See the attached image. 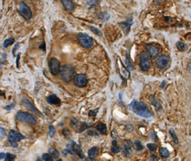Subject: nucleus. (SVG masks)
<instances>
[{
    "instance_id": "1",
    "label": "nucleus",
    "mask_w": 191,
    "mask_h": 161,
    "mask_svg": "<svg viewBox=\"0 0 191 161\" xmlns=\"http://www.w3.org/2000/svg\"><path fill=\"white\" fill-rule=\"evenodd\" d=\"M132 110L136 114L139 115L140 117L149 118L152 117V113L148 109L147 106L140 101H134L131 103Z\"/></svg>"
},
{
    "instance_id": "2",
    "label": "nucleus",
    "mask_w": 191,
    "mask_h": 161,
    "mask_svg": "<svg viewBox=\"0 0 191 161\" xmlns=\"http://www.w3.org/2000/svg\"><path fill=\"white\" fill-rule=\"evenodd\" d=\"M75 70L72 65H65L61 68L60 78L65 83H70L75 74Z\"/></svg>"
},
{
    "instance_id": "3",
    "label": "nucleus",
    "mask_w": 191,
    "mask_h": 161,
    "mask_svg": "<svg viewBox=\"0 0 191 161\" xmlns=\"http://www.w3.org/2000/svg\"><path fill=\"white\" fill-rule=\"evenodd\" d=\"M25 137L24 135L14 130L10 131L8 133V140H9L10 143L12 147L17 148L18 147V142L19 140H23L25 139Z\"/></svg>"
},
{
    "instance_id": "4",
    "label": "nucleus",
    "mask_w": 191,
    "mask_h": 161,
    "mask_svg": "<svg viewBox=\"0 0 191 161\" xmlns=\"http://www.w3.org/2000/svg\"><path fill=\"white\" fill-rule=\"evenodd\" d=\"M77 40L80 45L85 48H91L93 45V40L86 34L81 33L77 36Z\"/></svg>"
},
{
    "instance_id": "5",
    "label": "nucleus",
    "mask_w": 191,
    "mask_h": 161,
    "mask_svg": "<svg viewBox=\"0 0 191 161\" xmlns=\"http://www.w3.org/2000/svg\"><path fill=\"white\" fill-rule=\"evenodd\" d=\"M18 11L19 14L25 19V20L28 21L30 20L32 17V13L27 4H25L24 2H20L18 6Z\"/></svg>"
},
{
    "instance_id": "6",
    "label": "nucleus",
    "mask_w": 191,
    "mask_h": 161,
    "mask_svg": "<svg viewBox=\"0 0 191 161\" xmlns=\"http://www.w3.org/2000/svg\"><path fill=\"white\" fill-rule=\"evenodd\" d=\"M17 119L19 121L27 123L29 124L35 125L37 123V120L35 119V117L31 114L25 112V111H19L17 114Z\"/></svg>"
},
{
    "instance_id": "7",
    "label": "nucleus",
    "mask_w": 191,
    "mask_h": 161,
    "mask_svg": "<svg viewBox=\"0 0 191 161\" xmlns=\"http://www.w3.org/2000/svg\"><path fill=\"white\" fill-rule=\"evenodd\" d=\"M151 67V61L148 54L142 52L140 54V68L143 71H147Z\"/></svg>"
},
{
    "instance_id": "8",
    "label": "nucleus",
    "mask_w": 191,
    "mask_h": 161,
    "mask_svg": "<svg viewBox=\"0 0 191 161\" xmlns=\"http://www.w3.org/2000/svg\"><path fill=\"white\" fill-rule=\"evenodd\" d=\"M92 125H93V123L88 124V123H80L75 118H72L71 122H70V126L79 133L82 132L83 131H85V129H87V128L91 126Z\"/></svg>"
},
{
    "instance_id": "9",
    "label": "nucleus",
    "mask_w": 191,
    "mask_h": 161,
    "mask_svg": "<svg viewBox=\"0 0 191 161\" xmlns=\"http://www.w3.org/2000/svg\"><path fill=\"white\" fill-rule=\"evenodd\" d=\"M49 70H50L52 75L55 76V75L58 74L60 73V62L58 61V60H57L56 58H51L50 60H49Z\"/></svg>"
},
{
    "instance_id": "10",
    "label": "nucleus",
    "mask_w": 191,
    "mask_h": 161,
    "mask_svg": "<svg viewBox=\"0 0 191 161\" xmlns=\"http://www.w3.org/2000/svg\"><path fill=\"white\" fill-rule=\"evenodd\" d=\"M74 83L78 87H85L88 83L87 76L84 74H78L74 77Z\"/></svg>"
},
{
    "instance_id": "11",
    "label": "nucleus",
    "mask_w": 191,
    "mask_h": 161,
    "mask_svg": "<svg viewBox=\"0 0 191 161\" xmlns=\"http://www.w3.org/2000/svg\"><path fill=\"white\" fill-rule=\"evenodd\" d=\"M22 104L23 105V106L25 108H27V109H29V111H31V112H33L35 115L42 117V114L37 109V108L33 106L32 104L31 103V102L29 101V100H26V99H23V100H22Z\"/></svg>"
},
{
    "instance_id": "12",
    "label": "nucleus",
    "mask_w": 191,
    "mask_h": 161,
    "mask_svg": "<svg viewBox=\"0 0 191 161\" xmlns=\"http://www.w3.org/2000/svg\"><path fill=\"white\" fill-rule=\"evenodd\" d=\"M168 63H169V59L166 55L160 56L156 62L157 67L161 70L165 68L168 65Z\"/></svg>"
},
{
    "instance_id": "13",
    "label": "nucleus",
    "mask_w": 191,
    "mask_h": 161,
    "mask_svg": "<svg viewBox=\"0 0 191 161\" xmlns=\"http://www.w3.org/2000/svg\"><path fill=\"white\" fill-rule=\"evenodd\" d=\"M147 51L149 53V55L152 57V58L153 59H155V58L158 56L159 54V49L157 48L156 46L153 45H147L146 47Z\"/></svg>"
},
{
    "instance_id": "14",
    "label": "nucleus",
    "mask_w": 191,
    "mask_h": 161,
    "mask_svg": "<svg viewBox=\"0 0 191 161\" xmlns=\"http://www.w3.org/2000/svg\"><path fill=\"white\" fill-rule=\"evenodd\" d=\"M75 143L72 140L70 143L67 144V149H66L65 150H64L62 153L64 154V156H67V154H75V153H74V148H75Z\"/></svg>"
},
{
    "instance_id": "15",
    "label": "nucleus",
    "mask_w": 191,
    "mask_h": 161,
    "mask_svg": "<svg viewBox=\"0 0 191 161\" xmlns=\"http://www.w3.org/2000/svg\"><path fill=\"white\" fill-rule=\"evenodd\" d=\"M47 102H48V103L55 105V106H60L61 103V100L56 96L55 94H52V95L49 97L47 98Z\"/></svg>"
},
{
    "instance_id": "16",
    "label": "nucleus",
    "mask_w": 191,
    "mask_h": 161,
    "mask_svg": "<svg viewBox=\"0 0 191 161\" xmlns=\"http://www.w3.org/2000/svg\"><path fill=\"white\" fill-rule=\"evenodd\" d=\"M131 145L132 143L130 140H126V143L123 144V154L126 157H129L131 154Z\"/></svg>"
},
{
    "instance_id": "17",
    "label": "nucleus",
    "mask_w": 191,
    "mask_h": 161,
    "mask_svg": "<svg viewBox=\"0 0 191 161\" xmlns=\"http://www.w3.org/2000/svg\"><path fill=\"white\" fill-rule=\"evenodd\" d=\"M61 1L62 4H63V5H64V8L66 10L72 11L74 9V8H75V5H74L73 0H61Z\"/></svg>"
},
{
    "instance_id": "18",
    "label": "nucleus",
    "mask_w": 191,
    "mask_h": 161,
    "mask_svg": "<svg viewBox=\"0 0 191 161\" xmlns=\"http://www.w3.org/2000/svg\"><path fill=\"white\" fill-rule=\"evenodd\" d=\"M98 154V148L93 147L88 151V157L91 160H95L96 157Z\"/></svg>"
},
{
    "instance_id": "19",
    "label": "nucleus",
    "mask_w": 191,
    "mask_h": 161,
    "mask_svg": "<svg viewBox=\"0 0 191 161\" xmlns=\"http://www.w3.org/2000/svg\"><path fill=\"white\" fill-rule=\"evenodd\" d=\"M149 100L150 102L152 103L153 106L154 107L156 108L158 110V111H160V110H162V106L160 105V103L158 102V100H157V98L154 96H151L149 97Z\"/></svg>"
},
{
    "instance_id": "20",
    "label": "nucleus",
    "mask_w": 191,
    "mask_h": 161,
    "mask_svg": "<svg viewBox=\"0 0 191 161\" xmlns=\"http://www.w3.org/2000/svg\"><path fill=\"white\" fill-rule=\"evenodd\" d=\"M74 153H75V155L79 156L81 158H85V154H84L82 149H81V146L79 145H76L75 144V146L74 148Z\"/></svg>"
},
{
    "instance_id": "21",
    "label": "nucleus",
    "mask_w": 191,
    "mask_h": 161,
    "mask_svg": "<svg viewBox=\"0 0 191 161\" xmlns=\"http://www.w3.org/2000/svg\"><path fill=\"white\" fill-rule=\"evenodd\" d=\"M96 129L102 134H105L107 133L106 125L104 123H98L96 126Z\"/></svg>"
},
{
    "instance_id": "22",
    "label": "nucleus",
    "mask_w": 191,
    "mask_h": 161,
    "mask_svg": "<svg viewBox=\"0 0 191 161\" xmlns=\"http://www.w3.org/2000/svg\"><path fill=\"white\" fill-rule=\"evenodd\" d=\"M121 25L122 28L123 29V31H125V33L127 34L130 30V27H131V22H121L120 24Z\"/></svg>"
},
{
    "instance_id": "23",
    "label": "nucleus",
    "mask_w": 191,
    "mask_h": 161,
    "mask_svg": "<svg viewBox=\"0 0 191 161\" xmlns=\"http://www.w3.org/2000/svg\"><path fill=\"white\" fill-rule=\"evenodd\" d=\"M159 154H160V157H164V158H166V157H170V152L166 148H160V151H159Z\"/></svg>"
},
{
    "instance_id": "24",
    "label": "nucleus",
    "mask_w": 191,
    "mask_h": 161,
    "mask_svg": "<svg viewBox=\"0 0 191 161\" xmlns=\"http://www.w3.org/2000/svg\"><path fill=\"white\" fill-rule=\"evenodd\" d=\"M111 151H112V152H114V153H115V154L119 153V152H120V148L118 146L117 142H116V140H113V142H112Z\"/></svg>"
},
{
    "instance_id": "25",
    "label": "nucleus",
    "mask_w": 191,
    "mask_h": 161,
    "mask_svg": "<svg viewBox=\"0 0 191 161\" xmlns=\"http://www.w3.org/2000/svg\"><path fill=\"white\" fill-rule=\"evenodd\" d=\"M98 4V0H86V2H85L86 7H87L89 8H93V7L97 5Z\"/></svg>"
},
{
    "instance_id": "26",
    "label": "nucleus",
    "mask_w": 191,
    "mask_h": 161,
    "mask_svg": "<svg viewBox=\"0 0 191 161\" xmlns=\"http://www.w3.org/2000/svg\"><path fill=\"white\" fill-rule=\"evenodd\" d=\"M49 154L52 156L53 158H58V157H59V156H60V153H59V152H58L56 149H55V148H50V149H49Z\"/></svg>"
},
{
    "instance_id": "27",
    "label": "nucleus",
    "mask_w": 191,
    "mask_h": 161,
    "mask_svg": "<svg viewBox=\"0 0 191 161\" xmlns=\"http://www.w3.org/2000/svg\"><path fill=\"white\" fill-rule=\"evenodd\" d=\"M14 41L15 40H14V38L7 39H5V40L4 41V42H3V47H4V48H8V46L14 43Z\"/></svg>"
},
{
    "instance_id": "28",
    "label": "nucleus",
    "mask_w": 191,
    "mask_h": 161,
    "mask_svg": "<svg viewBox=\"0 0 191 161\" xmlns=\"http://www.w3.org/2000/svg\"><path fill=\"white\" fill-rule=\"evenodd\" d=\"M170 134H171V136H172V138L174 142L176 143V144L178 143V137H177V135H176V131H175V130H174L173 129H170Z\"/></svg>"
},
{
    "instance_id": "29",
    "label": "nucleus",
    "mask_w": 191,
    "mask_h": 161,
    "mask_svg": "<svg viewBox=\"0 0 191 161\" xmlns=\"http://www.w3.org/2000/svg\"><path fill=\"white\" fill-rule=\"evenodd\" d=\"M134 149L137 151H139V150H142L143 149V146L141 143V142L140 140H136L134 143Z\"/></svg>"
},
{
    "instance_id": "30",
    "label": "nucleus",
    "mask_w": 191,
    "mask_h": 161,
    "mask_svg": "<svg viewBox=\"0 0 191 161\" xmlns=\"http://www.w3.org/2000/svg\"><path fill=\"white\" fill-rule=\"evenodd\" d=\"M126 65H127V67L128 68H129L130 70H131V71H133L134 69V68L133 64H132V62H131V59H130V57H128V56H127V57H126Z\"/></svg>"
},
{
    "instance_id": "31",
    "label": "nucleus",
    "mask_w": 191,
    "mask_h": 161,
    "mask_svg": "<svg viewBox=\"0 0 191 161\" xmlns=\"http://www.w3.org/2000/svg\"><path fill=\"white\" fill-rule=\"evenodd\" d=\"M42 160L44 161H52L53 160V157L50 154H44L42 156Z\"/></svg>"
},
{
    "instance_id": "32",
    "label": "nucleus",
    "mask_w": 191,
    "mask_h": 161,
    "mask_svg": "<svg viewBox=\"0 0 191 161\" xmlns=\"http://www.w3.org/2000/svg\"><path fill=\"white\" fill-rule=\"evenodd\" d=\"M88 27L90 28V29H91V31L94 33L95 34L98 35V36H102V33L101 32L100 30H98V29L96 28L93 27V26H91V25H89Z\"/></svg>"
},
{
    "instance_id": "33",
    "label": "nucleus",
    "mask_w": 191,
    "mask_h": 161,
    "mask_svg": "<svg viewBox=\"0 0 191 161\" xmlns=\"http://www.w3.org/2000/svg\"><path fill=\"white\" fill-rule=\"evenodd\" d=\"M122 71H121V74L123 75L124 77H125V78H128V77H130V74H129V72L128 71L127 69L125 68V67H124V65H122Z\"/></svg>"
},
{
    "instance_id": "34",
    "label": "nucleus",
    "mask_w": 191,
    "mask_h": 161,
    "mask_svg": "<svg viewBox=\"0 0 191 161\" xmlns=\"http://www.w3.org/2000/svg\"><path fill=\"white\" fill-rule=\"evenodd\" d=\"M55 129L54 126L52 125H49V137H53L55 135Z\"/></svg>"
},
{
    "instance_id": "35",
    "label": "nucleus",
    "mask_w": 191,
    "mask_h": 161,
    "mask_svg": "<svg viewBox=\"0 0 191 161\" xmlns=\"http://www.w3.org/2000/svg\"><path fill=\"white\" fill-rule=\"evenodd\" d=\"M176 46H177V48L179 51H183L185 50L186 45L184 43H183V42H178L177 44H176Z\"/></svg>"
},
{
    "instance_id": "36",
    "label": "nucleus",
    "mask_w": 191,
    "mask_h": 161,
    "mask_svg": "<svg viewBox=\"0 0 191 161\" xmlns=\"http://www.w3.org/2000/svg\"><path fill=\"white\" fill-rule=\"evenodd\" d=\"M16 158V155L14 154H6V157L5 158V161H13Z\"/></svg>"
},
{
    "instance_id": "37",
    "label": "nucleus",
    "mask_w": 191,
    "mask_h": 161,
    "mask_svg": "<svg viewBox=\"0 0 191 161\" xmlns=\"http://www.w3.org/2000/svg\"><path fill=\"white\" fill-rule=\"evenodd\" d=\"M63 134H64V136L65 137L66 139H70V137H71V133H70V131L68 129H65L63 130Z\"/></svg>"
},
{
    "instance_id": "38",
    "label": "nucleus",
    "mask_w": 191,
    "mask_h": 161,
    "mask_svg": "<svg viewBox=\"0 0 191 161\" xmlns=\"http://www.w3.org/2000/svg\"><path fill=\"white\" fill-rule=\"evenodd\" d=\"M147 148L149 149L150 152H154L155 149H157V146L154 143H148L147 144Z\"/></svg>"
},
{
    "instance_id": "39",
    "label": "nucleus",
    "mask_w": 191,
    "mask_h": 161,
    "mask_svg": "<svg viewBox=\"0 0 191 161\" xmlns=\"http://www.w3.org/2000/svg\"><path fill=\"white\" fill-rule=\"evenodd\" d=\"M98 110V108H96V110H91V111H90V112H89V115H90L91 117H95V116L96 115Z\"/></svg>"
},
{
    "instance_id": "40",
    "label": "nucleus",
    "mask_w": 191,
    "mask_h": 161,
    "mask_svg": "<svg viewBox=\"0 0 191 161\" xmlns=\"http://www.w3.org/2000/svg\"><path fill=\"white\" fill-rule=\"evenodd\" d=\"M14 106H15V103H11L10 105H8V106H5V108L7 111H9V110L13 109V108H14Z\"/></svg>"
},
{
    "instance_id": "41",
    "label": "nucleus",
    "mask_w": 191,
    "mask_h": 161,
    "mask_svg": "<svg viewBox=\"0 0 191 161\" xmlns=\"http://www.w3.org/2000/svg\"><path fill=\"white\" fill-rule=\"evenodd\" d=\"M149 135H150V137H152V139L153 140H154V141H158V137H157L156 134L154 132H150L149 133Z\"/></svg>"
},
{
    "instance_id": "42",
    "label": "nucleus",
    "mask_w": 191,
    "mask_h": 161,
    "mask_svg": "<svg viewBox=\"0 0 191 161\" xmlns=\"http://www.w3.org/2000/svg\"><path fill=\"white\" fill-rule=\"evenodd\" d=\"M88 134L90 135H93V136H98V134H97L96 131H94L93 130H89L88 131Z\"/></svg>"
},
{
    "instance_id": "43",
    "label": "nucleus",
    "mask_w": 191,
    "mask_h": 161,
    "mask_svg": "<svg viewBox=\"0 0 191 161\" xmlns=\"http://www.w3.org/2000/svg\"><path fill=\"white\" fill-rule=\"evenodd\" d=\"M126 129H127L128 131H132L134 130L133 126L132 125H128L127 126H126Z\"/></svg>"
},
{
    "instance_id": "44",
    "label": "nucleus",
    "mask_w": 191,
    "mask_h": 161,
    "mask_svg": "<svg viewBox=\"0 0 191 161\" xmlns=\"http://www.w3.org/2000/svg\"><path fill=\"white\" fill-rule=\"evenodd\" d=\"M0 134H2V135H3V136L5 135V129H3V128H2V127H0Z\"/></svg>"
},
{
    "instance_id": "45",
    "label": "nucleus",
    "mask_w": 191,
    "mask_h": 161,
    "mask_svg": "<svg viewBox=\"0 0 191 161\" xmlns=\"http://www.w3.org/2000/svg\"><path fill=\"white\" fill-rule=\"evenodd\" d=\"M187 70L191 74V62H189L187 64Z\"/></svg>"
},
{
    "instance_id": "46",
    "label": "nucleus",
    "mask_w": 191,
    "mask_h": 161,
    "mask_svg": "<svg viewBox=\"0 0 191 161\" xmlns=\"http://www.w3.org/2000/svg\"><path fill=\"white\" fill-rule=\"evenodd\" d=\"M18 47H19V43H17V44H16V45L14 46V48H13V54H14V51H15L17 49Z\"/></svg>"
},
{
    "instance_id": "47",
    "label": "nucleus",
    "mask_w": 191,
    "mask_h": 161,
    "mask_svg": "<svg viewBox=\"0 0 191 161\" xmlns=\"http://www.w3.org/2000/svg\"><path fill=\"white\" fill-rule=\"evenodd\" d=\"M6 154L5 153H0V160L3 159V158H5Z\"/></svg>"
},
{
    "instance_id": "48",
    "label": "nucleus",
    "mask_w": 191,
    "mask_h": 161,
    "mask_svg": "<svg viewBox=\"0 0 191 161\" xmlns=\"http://www.w3.org/2000/svg\"><path fill=\"white\" fill-rule=\"evenodd\" d=\"M19 54L17 55V68H19Z\"/></svg>"
},
{
    "instance_id": "49",
    "label": "nucleus",
    "mask_w": 191,
    "mask_h": 161,
    "mask_svg": "<svg viewBox=\"0 0 191 161\" xmlns=\"http://www.w3.org/2000/svg\"><path fill=\"white\" fill-rule=\"evenodd\" d=\"M40 48H42L43 51H46V44H45V42L43 43L42 46H40Z\"/></svg>"
},
{
    "instance_id": "50",
    "label": "nucleus",
    "mask_w": 191,
    "mask_h": 161,
    "mask_svg": "<svg viewBox=\"0 0 191 161\" xmlns=\"http://www.w3.org/2000/svg\"><path fill=\"white\" fill-rule=\"evenodd\" d=\"M157 156L154 155V154H153L152 156V157H151V160H157Z\"/></svg>"
},
{
    "instance_id": "51",
    "label": "nucleus",
    "mask_w": 191,
    "mask_h": 161,
    "mask_svg": "<svg viewBox=\"0 0 191 161\" xmlns=\"http://www.w3.org/2000/svg\"><path fill=\"white\" fill-rule=\"evenodd\" d=\"M165 84H166V81L165 80H164L162 82V84L160 85V88H164V86H165Z\"/></svg>"
}]
</instances>
